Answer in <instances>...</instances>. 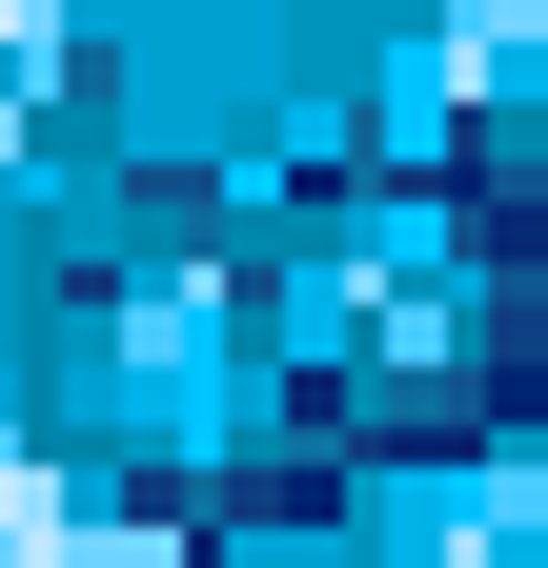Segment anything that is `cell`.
I'll return each instance as SVG.
<instances>
[{
    "instance_id": "1",
    "label": "cell",
    "mask_w": 548,
    "mask_h": 568,
    "mask_svg": "<svg viewBox=\"0 0 548 568\" xmlns=\"http://www.w3.org/2000/svg\"><path fill=\"white\" fill-rule=\"evenodd\" d=\"M0 568H41V487L21 467H0Z\"/></svg>"
}]
</instances>
